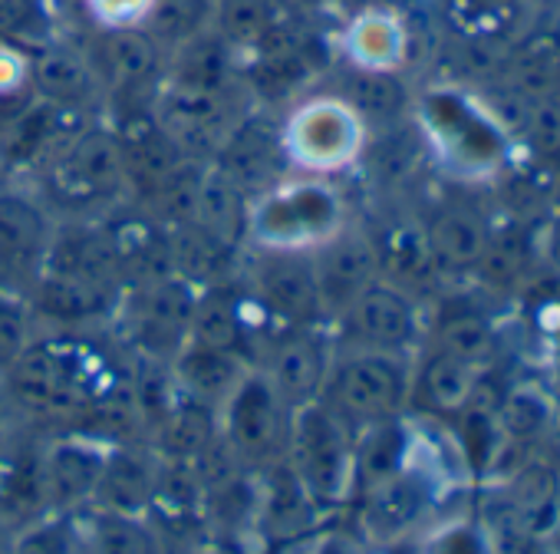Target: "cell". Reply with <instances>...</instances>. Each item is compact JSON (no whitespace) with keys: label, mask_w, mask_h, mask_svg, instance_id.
Listing matches in <instances>:
<instances>
[{"label":"cell","mask_w":560,"mask_h":554,"mask_svg":"<svg viewBox=\"0 0 560 554\" xmlns=\"http://www.w3.org/2000/svg\"><path fill=\"white\" fill-rule=\"evenodd\" d=\"M311 554H350V551H347V544H343L340 538L330 534V538H320V541L311 547Z\"/></svg>","instance_id":"44"},{"label":"cell","mask_w":560,"mask_h":554,"mask_svg":"<svg viewBox=\"0 0 560 554\" xmlns=\"http://www.w3.org/2000/svg\"><path fill=\"white\" fill-rule=\"evenodd\" d=\"M122 291L100 221L57 218L47 264L31 298L34 321H47L57 331H83L113 321Z\"/></svg>","instance_id":"1"},{"label":"cell","mask_w":560,"mask_h":554,"mask_svg":"<svg viewBox=\"0 0 560 554\" xmlns=\"http://www.w3.org/2000/svg\"><path fill=\"white\" fill-rule=\"evenodd\" d=\"M211 21H214V0H155L142 27L159 41V47L168 57L182 44L211 31Z\"/></svg>","instance_id":"34"},{"label":"cell","mask_w":560,"mask_h":554,"mask_svg":"<svg viewBox=\"0 0 560 554\" xmlns=\"http://www.w3.org/2000/svg\"><path fill=\"white\" fill-rule=\"evenodd\" d=\"M435 270H475L488 251V228L468 208H442L422 228Z\"/></svg>","instance_id":"26"},{"label":"cell","mask_w":560,"mask_h":554,"mask_svg":"<svg viewBox=\"0 0 560 554\" xmlns=\"http://www.w3.org/2000/svg\"><path fill=\"white\" fill-rule=\"evenodd\" d=\"M347 64L363 70H399L406 60V27L386 11L360 14L343 34Z\"/></svg>","instance_id":"30"},{"label":"cell","mask_w":560,"mask_h":554,"mask_svg":"<svg viewBox=\"0 0 560 554\" xmlns=\"http://www.w3.org/2000/svg\"><path fill=\"white\" fill-rule=\"evenodd\" d=\"M122 288H139L172 274V228L152 218L136 201L116 205L109 215L96 218Z\"/></svg>","instance_id":"15"},{"label":"cell","mask_w":560,"mask_h":554,"mask_svg":"<svg viewBox=\"0 0 560 554\" xmlns=\"http://www.w3.org/2000/svg\"><path fill=\"white\" fill-rule=\"evenodd\" d=\"M291 423L294 409L280 400L260 367H250L218 409L221 442L250 472L288 455Z\"/></svg>","instance_id":"7"},{"label":"cell","mask_w":560,"mask_h":554,"mask_svg":"<svg viewBox=\"0 0 560 554\" xmlns=\"http://www.w3.org/2000/svg\"><path fill=\"white\" fill-rule=\"evenodd\" d=\"M501 423L511 429V432H517V436H527V432H534L540 423H544V409H540V403L534 400V396H511L508 403H504V409H501Z\"/></svg>","instance_id":"41"},{"label":"cell","mask_w":560,"mask_h":554,"mask_svg":"<svg viewBox=\"0 0 560 554\" xmlns=\"http://www.w3.org/2000/svg\"><path fill=\"white\" fill-rule=\"evenodd\" d=\"M31 90L37 100L54 103L67 113L103 119L106 96L80 44L50 37L31 50Z\"/></svg>","instance_id":"16"},{"label":"cell","mask_w":560,"mask_h":554,"mask_svg":"<svg viewBox=\"0 0 560 554\" xmlns=\"http://www.w3.org/2000/svg\"><path fill=\"white\" fill-rule=\"evenodd\" d=\"M501 80L527 106L560 100V31L537 27L517 37L504 54Z\"/></svg>","instance_id":"23"},{"label":"cell","mask_w":560,"mask_h":554,"mask_svg":"<svg viewBox=\"0 0 560 554\" xmlns=\"http://www.w3.org/2000/svg\"><path fill=\"white\" fill-rule=\"evenodd\" d=\"M109 360L83 341L80 331H57L34 337V344L4 370L8 393L37 416H80L103 413L129 403V390H116Z\"/></svg>","instance_id":"2"},{"label":"cell","mask_w":560,"mask_h":554,"mask_svg":"<svg viewBox=\"0 0 560 554\" xmlns=\"http://www.w3.org/2000/svg\"><path fill=\"white\" fill-rule=\"evenodd\" d=\"M0 554H14V534H4V528H0Z\"/></svg>","instance_id":"46"},{"label":"cell","mask_w":560,"mask_h":554,"mask_svg":"<svg viewBox=\"0 0 560 554\" xmlns=\"http://www.w3.org/2000/svg\"><path fill=\"white\" fill-rule=\"evenodd\" d=\"M241 267V244L188 218L172 228V274L195 291L231 281Z\"/></svg>","instance_id":"22"},{"label":"cell","mask_w":560,"mask_h":554,"mask_svg":"<svg viewBox=\"0 0 560 554\" xmlns=\"http://www.w3.org/2000/svg\"><path fill=\"white\" fill-rule=\"evenodd\" d=\"M162 462H165L162 455H152L136 446H109L90 505L103 511L149 518L162 478Z\"/></svg>","instance_id":"20"},{"label":"cell","mask_w":560,"mask_h":554,"mask_svg":"<svg viewBox=\"0 0 560 554\" xmlns=\"http://www.w3.org/2000/svg\"><path fill=\"white\" fill-rule=\"evenodd\" d=\"M409 390L412 373L402 354L350 350L347 357L334 360L320 400L360 432L373 423L396 419L409 400Z\"/></svg>","instance_id":"8"},{"label":"cell","mask_w":560,"mask_h":554,"mask_svg":"<svg viewBox=\"0 0 560 554\" xmlns=\"http://www.w3.org/2000/svg\"><path fill=\"white\" fill-rule=\"evenodd\" d=\"M334 324L347 344H353V350L402 354L419 337V308L406 288L376 277L337 314Z\"/></svg>","instance_id":"13"},{"label":"cell","mask_w":560,"mask_h":554,"mask_svg":"<svg viewBox=\"0 0 560 554\" xmlns=\"http://www.w3.org/2000/svg\"><path fill=\"white\" fill-rule=\"evenodd\" d=\"M409 393L432 413L458 416L478 396V367L448 357L442 350H432L419 367V373L412 377Z\"/></svg>","instance_id":"29"},{"label":"cell","mask_w":560,"mask_h":554,"mask_svg":"<svg viewBox=\"0 0 560 554\" xmlns=\"http://www.w3.org/2000/svg\"><path fill=\"white\" fill-rule=\"evenodd\" d=\"M350 224V201L337 178L284 172L247 201L244 241L257 251L311 254Z\"/></svg>","instance_id":"3"},{"label":"cell","mask_w":560,"mask_h":554,"mask_svg":"<svg viewBox=\"0 0 560 554\" xmlns=\"http://www.w3.org/2000/svg\"><path fill=\"white\" fill-rule=\"evenodd\" d=\"M429 554H481V541L471 528H448L432 538Z\"/></svg>","instance_id":"42"},{"label":"cell","mask_w":560,"mask_h":554,"mask_svg":"<svg viewBox=\"0 0 560 554\" xmlns=\"http://www.w3.org/2000/svg\"><path fill=\"white\" fill-rule=\"evenodd\" d=\"M54 4L50 0H0V44L34 50L54 34Z\"/></svg>","instance_id":"37"},{"label":"cell","mask_w":560,"mask_h":554,"mask_svg":"<svg viewBox=\"0 0 560 554\" xmlns=\"http://www.w3.org/2000/svg\"><path fill=\"white\" fill-rule=\"evenodd\" d=\"M106 452L109 446L90 439H60L57 446H50L40 462V488L50 508H57L60 515L86 508L100 482Z\"/></svg>","instance_id":"21"},{"label":"cell","mask_w":560,"mask_h":554,"mask_svg":"<svg viewBox=\"0 0 560 554\" xmlns=\"http://www.w3.org/2000/svg\"><path fill=\"white\" fill-rule=\"evenodd\" d=\"M191 554H241L237 547H231V544H224V541H214V544H201V547H195Z\"/></svg>","instance_id":"45"},{"label":"cell","mask_w":560,"mask_h":554,"mask_svg":"<svg viewBox=\"0 0 560 554\" xmlns=\"http://www.w3.org/2000/svg\"><path fill=\"white\" fill-rule=\"evenodd\" d=\"M34 314L31 304L0 295V373H4L31 344H34Z\"/></svg>","instance_id":"38"},{"label":"cell","mask_w":560,"mask_h":554,"mask_svg":"<svg viewBox=\"0 0 560 554\" xmlns=\"http://www.w3.org/2000/svg\"><path fill=\"white\" fill-rule=\"evenodd\" d=\"M14 554H77V538H73L70 515L37 521L27 531L14 534Z\"/></svg>","instance_id":"39"},{"label":"cell","mask_w":560,"mask_h":554,"mask_svg":"<svg viewBox=\"0 0 560 554\" xmlns=\"http://www.w3.org/2000/svg\"><path fill=\"white\" fill-rule=\"evenodd\" d=\"M250 301L257 304L267 327L294 331V327H317L327 324L311 254H291V251H257L241 277Z\"/></svg>","instance_id":"11"},{"label":"cell","mask_w":560,"mask_h":554,"mask_svg":"<svg viewBox=\"0 0 560 554\" xmlns=\"http://www.w3.org/2000/svg\"><path fill=\"white\" fill-rule=\"evenodd\" d=\"M334 360L337 357H334V341L327 334V324H317V327L277 331L267 341V350L254 367L264 370V377L280 393V400L291 409H301L324 396Z\"/></svg>","instance_id":"12"},{"label":"cell","mask_w":560,"mask_h":554,"mask_svg":"<svg viewBox=\"0 0 560 554\" xmlns=\"http://www.w3.org/2000/svg\"><path fill=\"white\" fill-rule=\"evenodd\" d=\"M288 21L277 0H214L211 31L234 50L250 54Z\"/></svg>","instance_id":"31"},{"label":"cell","mask_w":560,"mask_h":554,"mask_svg":"<svg viewBox=\"0 0 560 554\" xmlns=\"http://www.w3.org/2000/svg\"><path fill=\"white\" fill-rule=\"evenodd\" d=\"M254 363L244 354L195 344V341H185V347L168 363L178 393L188 400H198L211 409H221V403L231 396V390L244 380V373Z\"/></svg>","instance_id":"24"},{"label":"cell","mask_w":560,"mask_h":554,"mask_svg":"<svg viewBox=\"0 0 560 554\" xmlns=\"http://www.w3.org/2000/svg\"><path fill=\"white\" fill-rule=\"evenodd\" d=\"M257 482V508H254V531L270 541H298L314 531L320 508L314 505L311 492L298 478L288 459L264 465L254 472Z\"/></svg>","instance_id":"19"},{"label":"cell","mask_w":560,"mask_h":554,"mask_svg":"<svg viewBox=\"0 0 560 554\" xmlns=\"http://www.w3.org/2000/svg\"><path fill=\"white\" fill-rule=\"evenodd\" d=\"M376 257H380V277L406 288L409 281H419L422 274L435 270L425 244V231L412 224H393L380 238H373Z\"/></svg>","instance_id":"33"},{"label":"cell","mask_w":560,"mask_h":554,"mask_svg":"<svg viewBox=\"0 0 560 554\" xmlns=\"http://www.w3.org/2000/svg\"><path fill=\"white\" fill-rule=\"evenodd\" d=\"M284 459L320 511L340 508L357 492V429L324 400L294 409Z\"/></svg>","instance_id":"5"},{"label":"cell","mask_w":560,"mask_h":554,"mask_svg":"<svg viewBox=\"0 0 560 554\" xmlns=\"http://www.w3.org/2000/svg\"><path fill=\"white\" fill-rule=\"evenodd\" d=\"M435 350L478 367L494 350L491 324L478 311L455 308V311L442 314L439 324H435Z\"/></svg>","instance_id":"35"},{"label":"cell","mask_w":560,"mask_h":554,"mask_svg":"<svg viewBox=\"0 0 560 554\" xmlns=\"http://www.w3.org/2000/svg\"><path fill=\"white\" fill-rule=\"evenodd\" d=\"M334 96L343 100L363 119V126H393L409 109V90L396 70H363L347 64Z\"/></svg>","instance_id":"27"},{"label":"cell","mask_w":560,"mask_h":554,"mask_svg":"<svg viewBox=\"0 0 560 554\" xmlns=\"http://www.w3.org/2000/svg\"><path fill=\"white\" fill-rule=\"evenodd\" d=\"M294 18L280 24L264 44H257L241 67L247 93L260 96L264 103H280L301 93L317 73H324V50L307 34L291 27Z\"/></svg>","instance_id":"14"},{"label":"cell","mask_w":560,"mask_h":554,"mask_svg":"<svg viewBox=\"0 0 560 554\" xmlns=\"http://www.w3.org/2000/svg\"><path fill=\"white\" fill-rule=\"evenodd\" d=\"M280 146L291 172L337 178L366 149L363 119L334 93L311 96L280 119Z\"/></svg>","instance_id":"6"},{"label":"cell","mask_w":560,"mask_h":554,"mask_svg":"<svg viewBox=\"0 0 560 554\" xmlns=\"http://www.w3.org/2000/svg\"><path fill=\"white\" fill-rule=\"evenodd\" d=\"M277 4L284 8L288 18H307V14L324 11L327 4H334V0H277Z\"/></svg>","instance_id":"43"},{"label":"cell","mask_w":560,"mask_h":554,"mask_svg":"<svg viewBox=\"0 0 560 554\" xmlns=\"http://www.w3.org/2000/svg\"><path fill=\"white\" fill-rule=\"evenodd\" d=\"M77 554H165L155 528L142 515H119L103 508L70 511Z\"/></svg>","instance_id":"25"},{"label":"cell","mask_w":560,"mask_h":554,"mask_svg":"<svg viewBox=\"0 0 560 554\" xmlns=\"http://www.w3.org/2000/svg\"><path fill=\"white\" fill-rule=\"evenodd\" d=\"M195 295L198 291L191 285L168 274L159 277V281L122 291L113 321H119V331L136 350V357L172 363L188 341Z\"/></svg>","instance_id":"10"},{"label":"cell","mask_w":560,"mask_h":554,"mask_svg":"<svg viewBox=\"0 0 560 554\" xmlns=\"http://www.w3.org/2000/svg\"><path fill=\"white\" fill-rule=\"evenodd\" d=\"M553 257H557V264H560V228H557V234H553Z\"/></svg>","instance_id":"47"},{"label":"cell","mask_w":560,"mask_h":554,"mask_svg":"<svg viewBox=\"0 0 560 554\" xmlns=\"http://www.w3.org/2000/svg\"><path fill=\"white\" fill-rule=\"evenodd\" d=\"M311 267H314L324 318H327V324H334L337 314L380 277V257H376L373 234L347 224L327 244L311 251Z\"/></svg>","instance_id":"17"},{"label":"cell","mask_w":560,"mask_h":554,"mask_svg":"<svg viewBox=\"0 0 560 554\" xmlns=\"http://www.w3.org/2000/svg\"><path fill=\"white\" fill-rule=\"evenodd\" d=\"M31 178L37 198L54 211V218L96 221L129 201L119 139L106 119H93L73 132Z\"/></svg>","instance_id":"4"},{"label":"cell","mask_w":560,"mask_h":554,"mask_svg":"<svg viewBox=\"0 0 560 554\" xmlns=\"http://www.w3.org/2000/svg\"><path fill=\"white\" fill-rule=\"evenodd\" d=\"M425 511V485L406 469L363 492V524L373 538L409 531Z\"/></svg>","instance_id":"28"},{"label":"cell","mask_w":560,"mask_h":554,"mask_svg":"<svg viewBox=\"0 0 560 554\" xmlns=\"http://www.w3.org/2000/svg\"><path fill=\"white\" fill-rule=\"evenodd\" d=\"M208 165L221 172L231 185H237L247 198H254L260 188L284 175L280 165H288V159L284 146H280V123H270L264 116H244Z\"/></svg>","instance_id":"18"},{"label":"cell","mask_w":560,"mask_h":554,"mask_svg":"<svg viewBox=\"0 0 560 554\" xmlns=\"http://www.w3.org/2000/svg\"><path fill=\"white\" fill-rule=\"evenodd\" d=\"M0 185H8V178H4V172H0Z\"/></svg>","instance_id":"48"},{"label":"cell","mask_w":560,"mask_h":554,"mask_svg":"<svg viewBox=\"0 0 560 554\" xmlns=\"http://www.w3.org/2000/svg\"><path fill=\"white\" fill-rule=\"evenodd\" d=\"M155 0H80L96 27H142Z\"/></svg>","instance_id":"40"},{"label":"cell","mask_w":560,"mask_h":554,"mask_svg":"<svg viewBox=\"0 0 560 554\" xmlns=\"http://www.w3.org/2000/svg\"><path fill=\"white\" fill-rule=\"evenodd\" d=\"M406 455H409V432L399 423V416L360 429L357 432V488L366 492L380 485L383 478L402 472Z\"/></svg>","instance_id":"32"},{"label":"cell","mask_w":560,"mask_h":554,"mask_svg":"<svg viewBox=\"0 0 560 554\" xmlns=\"http://www.w3.org/2000/svg\"><path fill=\"white\" fill-rule=\"evenodd\" d=\"M448 21L465 41H498L514 27L521 0H445Z\"/></svg>","instance_id":"36"},{"label":"cell","mask_w":560,"mask_h":554,"mask_svg":"<svg viewBox=\"0 0 560 554\" xmlns=\"http://www.w3.org/2000/svg\"><path fill=\"white\" fill-rule=\"evenodd\" d=\"M57 218L34 188L0 185V295L31 304Z\"/></svg>","instance_id":"9"}]
</instances>
